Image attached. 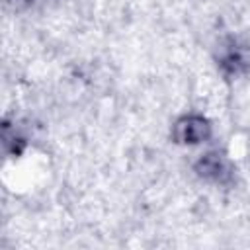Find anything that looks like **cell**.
Returning a JSON list of instances; mask_svg holds the SVG:
<instances>
[{"instance_id":"obj_1","label":"cell","mask_w":250,"mask_h":250,"mask_svg":"<svg viewBox=\"0 0 250 250\" xmlns=\"http://www.w3.org/2000/svg\"><path fill=\"white\" fill-rule=\"evenodd\" d=\"M207 135V125L201 119H186L178 125V137L186 143H197Z\"/></svg>"}]
</instances>
